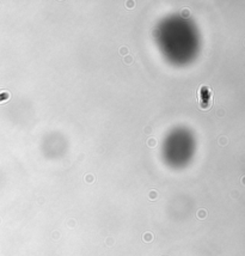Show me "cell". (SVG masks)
Listing matches in <instances>:
<instances>
[{
	"label": "cell",
	"mask_w": 245,
	"mask_h": 256,
	"mask_svg": "<svg viewBox=\"0 0 245 256\" xmlns=\"http://www.w3.org/2000/svg\"><path fill=\"white\" fill-rule=\"evenodd\" d=\"M152 239H153L152 233H145V236H144V241H145V242H151Z\"/></svg>",
	"instance_id": "cell-1"
},
{
	"label": "cell",
	"mask_w": 245,
	"mask_h": 256,
	"mask_svg": "<svg viewBox=\"0 0 245 256\" xmlns=\"http://www.w3.org/2000/svg\"><path fill=\"white\" fill-rule=\"evenodd\" d=\"M9 98V93L7 92H4V93H0V103L3 101H5V99H7Z\"/></svg>",
	"instance_id": "cell-2"
}]
</instances>
